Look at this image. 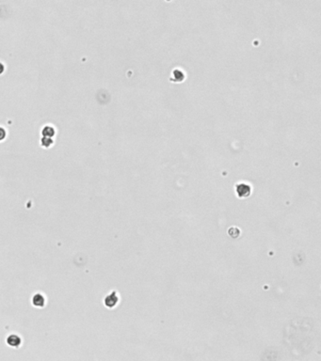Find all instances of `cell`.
<instances>
[{
	"mask_svg": "<svg viewBox=\"0 0 321 361\" xmlns=\"http://www.w3.org/2000/svg\"><path fill=\"white\" fill-rule=\"evenodd\" d=\"M33 303L37 307H41L45 304V299H43V297L41 294H37L33 298Z\"/></svg>",
	"mask_w": 321,
	"mask_h": 361,
	"instance_id": "cell-3",
	"label": "cell"
},
{
	"mask_svg": "<svg viewBox=\"0 0 321 361\" xmlns=\"http://www.w3.org/2000/svg\"><path fill=\"white\" fill-rule=\"evenodd\" d=\"M3 70H4V66H3V64L0 63V73L3 72Z\"/></svg>",
	"mask_w": 321,
	"mask_h": 361,
	"instance_id": "cell-5",
	"label": "cell"
},
{
	"mask_svg": "<svg viewBox=\"0 0 321 361\" xmlns=\"http://www.w3.org/2000/svg\"><path fill=\"white\" fill-rule=\"evenodd\" d=\"M6 135V132L3 128H0V140H2Z\"/></svg>",
	"mask_w": 321,
	"mask_h": 361,
	"instance_id": "cell-4",
	"label": "cell"
},
{
	"mask_svg": "<svg viewBox=\"0 0 321 361\" xmlns=\"http://www.w3.org/2000/svg\"><path fill=\"white\" fill-rule=\"evenodd\" d=\"M237 192L239 197H248L250 193V187L245 184H240L237 186Z\"/></svg>",
	"mask_w": 321,
	"mask_h": 361,
	"instance_id": "cell-1",
	"label": "cell"
},
{
	"mask_svg": "<svg viewBox=\"0 0 321 361\" xmlns=\"http://www.w3.org/2000/svg\"><path fill=\"white\" fill-rule=\"evenodd\" d=\"M117 301H118V297H117L116 294L113 293L112 294L108 295V296L106 298V305H107L108 307H114V306L116 305Z\"/></svg>",
	"mask_w": 321,
	"mask_h": 361,
	"instance_id": "cell-2",
	"label": "cell"
}]
</instances>
